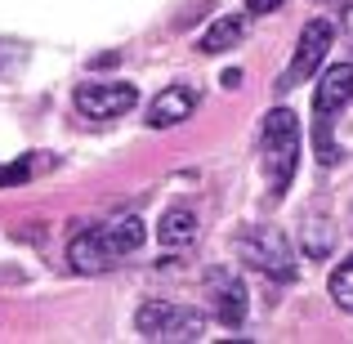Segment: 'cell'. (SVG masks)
Here are the masks:
<instances>
[{"label": "cell", "mask_w": 353, "mask_h": 344, "mask_svg": "<svg viewBox=\"0 0 353 344\" xmlns=\"http://www.w3.org/2000/svg\"><path fill=\"white\" fill-rule=\"evenodd\" d=\"M259 165L268 179V197H282L300 165V117L291 108H273L259 121Z\"/></svg>", "instance_id": "1"}, {"label": "cell", "mask_w": 353, "mask_h": 344, "mask_svg": "<svg viewBox=\"0 0 353 344\" xmlns=\"http://www.w3.org/2000/svg\"><path fill=\"white\" fill-rule=\"evenodd\" d=\"M353 99V68L349 63H331L318 81L313 94V143H318V161L322 165H340V143H336V112L349 108Z\"/></svg>", "instance_id": "2"}, {"label": "cell", "mask_w": 353, "mask_h": 344, "mask_svg": "<svg viewBox=\"0 0 353 344\" xmlns=\"http://www.w3.org/2000/svg\"><path fill=\"white\" fill-rule=\"evenodd\" d=\"M233 250L241 255V264H250L255 273L273 277V282H295V255L286 232L277 228H241L233 237Z\"/></svg>", "instance_id": "3"}, {"label": "cell", "mask_w": 353, "mask_h": 344, "mask_svg": "<svg viewBox=\"0 0 353 344\" xmlns=\"http://www.w3.org/2000/svg\"><path fill=\"white\" fill-rule=\"evenodd\" d=\"M134 327L143 340H201L206 318L188 304H170V300H148L134 313Z\"/></svg>", "instance_id": "4"}, {"label": "cell", "mask_w": 353, "mask_h": 344, "mask_svg": "<svg viewBox=\"0 0 353 344\" xmlns=\"http://www.w3.org/2000/svg\"><path fill=\"white\" fill-rule=\"evenodd\" d=\"M331 41H336V27H331L327 18H313V23L300 32V41H295V59H291V68L282 72L277 90H295L300 81L318 77L322 59H327V50H331Z\"/></svg>", "instance_id": "5"}, {"label": "cell", "mask_w": 353, "mask_h": 344, "mask_svg": "<svg viewBox=\"0 0 353 344\" xmlns=\"http://www.w3.org/2000/svg\"><path fill=\"white\" fill-rule=\"evenodd\" d=\"M139 103V90L125 85V81H85L77 90V112L85 121H112V117H125L130 108Z\"/></svg>", "instance_id": "6"}, {"label": "cell", "mask_w": 353, "mask_h": 344, "mask_svg": "<svg viewBox=\"0 0 353 344\" xmlns=\"http://www.w3.org/2000/svg\"><path fill=\"white\" fill-rule=\"evenodd\" d=\"M197 103H201V90L197 85H165L161 94L148 103V130H170V125H179V121H188L192 112H197Z\"/></svg>", "instance_id": "7"}, {"label": "cell", "mask_w": 353, "mask_h": 344, "mask_svg": "<svg viewBox=\"0 0 353 344\" xmlns=\"http://www.w3.org/2000/svg\"><path fill=\"white\" fill-rule=\"evenodd\" d=\"M206 286H210V300H215V318L224 327H241V318H246V286H241V277L228 273V268H215L206 277Z\"/></svg>", "instance_id": "8"}, {"label": "cell", "mask_w": 353, "mask_h": 344, "mask_svg": "<svg viewBox=\"0 0 353 344\" xmlns=\"http://www.w3.org/2000/svg\"><path fill=\"white\" fill-rule=\"evenodd\" d=\"M68 264H72V273L94 277V273H108V268L117 264V255L108 250L103 232H99V228H85V232H77V237L68 241Z\"/></svg>", "instance_id": "9"}, {"label": "cell", "mask_w": 353, "mask_h": 344, "mask_svg": "<svg viewBox=\"0 0 353 344\" xmlns=\"http://www.w3.org/2000/svg\"><path fill=\"white\" fill-rule=\"evenodd\" d=\"M157 237H161L165 250H183L197 241V215H192L188 206H174L161 215V228H157Z\"/></svg>", "instance_id": "10"}, {"label": "cell", "mask_w": 353, "mask_h": 344, "mask_svg": "<svg viewBox=\"0 0 353 344\" xmlns=\"http://www.w3.org/2000/svg\"><path fill=\"white\" fill-rule=\"evenodd\" d=\"M241 36H246V14H224L210 23V32L201 36V50L206 54H224V50H237Z\"/></svg>", "instance_id": "11"}, {"label": "cell", "mask_w": 353, "mask_h": 344, "mask_svg": "<svg viewBox=\"0 0 353 344\" xmlns=\"http://www.w3.org/2000/svg\"><path fill=\"white\" fill-rule=\"evenodd\" d=\"M331 250H336V228L327 224V219H309V224H304V255L309 259H327Z\"/></svg>", "instance_id": "12"}, {"label": "cell", "mask_w": 353, "mask_h": 344, "mask_svg": "<svg viewBox=\"0 0 353 344\" xmlns=\"http://www.w3.org/2000/svg\"><path fill=\"white\" fill-rule=\"evenodd\" d=\"M327 291H331V300H336L345 313H353V255L345 259V264H336V273H331Z\"/></svg>", "instance_id": "13"}, {"label": "cell", "mask_w": 353, "mask_h": 344, "mask_svg": "<svg viewBox=\"0 0 353 344\" xmlns=\"http://www.w3.org/2000/svg\"><path fill=\"white\" fill-rule=\"evenodd\" d=\"M27 179H32V156H18V161L0 165V188H18Z\"/></svg>", "instance_id": "14"}, {"label": "cell", "mask_w": 353, "mask_h": 344, "mask_svg": "<svg viewBox=\"0 0 353 344\" xmlns=\"http://www.w3.org/2000/svg\"><path fill=\"white\" fill-rule=\"evenodd\" d=\"M277 5H286V0H246V9H250V14H273Z\"/></svg>", "instance_id": "15"}, {"label": "cell", "mask_w": 353, "mask_h": 344, "mask_svg": "<svg viewBox=\"0 0 353 344\" xmlns=\"http://www.w3.org/2000/svg\"><path fill=\"white\" fill-rule=\"evenodd\" d=\"M345 32H349V36H353V5H349V9H345Z\"/></svg>", "instance_id": "16"}]
</instances>
